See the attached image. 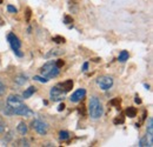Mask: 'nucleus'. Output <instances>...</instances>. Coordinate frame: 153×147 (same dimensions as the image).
I'll return each mask as SVG.
<instances>
[{
    "instance_id": "nucleus-1",
    "label": "nucleus",
    "mask_w": 153,
    "mask_h": 147,
    "mask_svg": "<svg viewBox=\"0 0 153 147\" xmlns=\"http://www.w3.org/2000/svg\"><path fill=\"white\" fill-rule=\"evenodd\" d=\"M7 106L12 110L13 115H21V117H31L33 115V112L30 110L22 101V98H20L19 95H10L6 100Z\"/></svg>"
},
{
    "instance_id": "nucleus-2",
    "label": "nucleus",
    "mask_w": 153,
    "mask_h": 147,
    "mask_svg": "<svg viewBox=\"0 0 153 147\" xmlns=\"http://www.w3.org/2000/svg\"><path fill=\"white\" fill-rule=\"evenodd\" d=\"M88 112L92 119H99L102 113H104V107L100 102V100L97 97H92L90 99V104H88Z\"/></svg>"
},
{
    "instance_id": "nucleus-3",
    "label": "nucleus",
    "mask_w": 153,
    "mask_h": 147,
    "mask_svg": "<svg viewBox=\"0 0 153 147\" xmlns=\"http://www.w3.org/2000/svg\"><path fill=\"white\" fill-rule=\"evenodd\" d=\"M59 71L60 70L57 67L56 61H48V62H46L41 67L40 73H41L42 76H45L47 79H52V78H56L58 74H59Z\"/></svg>"
},
{
    "instance_id": "nucleus-4",
    "label": "nucleus",
    "mask_w": 153,
    "mask_h": 147,
    "mask_svg": "<svg viewBox=\"0 0 153 147\" xmlns=\"http://www.w3.org/2000/svg\"><path fill=\"white\" fill-rule=\"evenodd\" d=\"M31 126H32L33 129H36V132L40 135H45L47 133V131H48V125L45 121L40 120V119H34L32 121Z\"/></svg>"
},
{
    "instance_id": "nucleus-5",
    "label": "nucleus",
    "mask_w": 153,
    "mask_h": 147,
    "mask_svg": "<svg viewBox=\"0 0 153 147\" xmlns=\"http://www.w3.org/2000/svg\"><path fill=\"white\" fill-rule=\"evenodd\" d=\"M97 84L100 86L101 90L107 91L113 86V79L108 75H104V76H100L97 79Z\"/></svg>"
},
{
    "instance_id": "nucleus-6",
    "label": "nucleus",
    "mask_w": 153,
    "mask_h": 147,
    "mask_svg": "<svg viewBox=\"0 0 153 147\" xmlns=\"http://www.w3.org/2000/svg\"><path fill=\"white\" fill-rule=\"evenodd\" d=\"M65 93L61 88H59V86H54L51 88V92H50V97H51V100L52 101H60L64 99L65 97Z\"/></svg>"
},
{
    "instance_id": "nucleus-7",
    "label": "nucleus",
    "mask_w": 153,
    "mask_h": 147,
    "mask_svg": "<svg viewBox=\"0 0 153 147\" xmlns=\"http://www.w3.org/2000/svg\"><path fill=\"white\" fill-rule=\"evenodd\" d=\"M7 40H8V42H10V46H11V48L14 51V50H19L20 46H21V42H20L19 38L17 37L14 33H8V36H7Z\"/></svg>"
},
{
    "instance_id": "nucleus-8",
    "label": "nucleus",
    "mask_w": 153,
    "mask_h": 147,
    "mask_svg": "<svg viewBox=\"0 0 153 147\" xmlns=\"http://www.w3.org/2000/svg\"><path fill=\"white\" fill-rule=\"evenodd\" d=\"M85 94H86V91H85L84 88L76 90V92L70 97V100H71V102H79V101H81V100L84 99Z\"/></svg>"
},
{
    "instance_id": "nucleus-9",
    "label": "nucleus",
    "mask_w": 153,
    "mask_h": 147,
    "mask_svg": "<svg viewBox=\"0 0 153 147\" xmlns=\"http://www.w3.org/2000/svg\"><path fill=\"white\" fill-rule=\"evenodd\" d=\"M58 86L61 87V90H62L64 92H68V91H71L72 87H73V81H72V80H66V81H64L62 84H60V85H58Z\"/></svg>"
},
{
    "instance_id": "nucleus-10",
    "label": "nucleus",
    "mask_w": 153,
    "mask_h": 147,
    "mask_svg": "<svg viewBox=\"0 0 153 147\" xmlns=\"http://www.w3.org/2000/svg\"><path fill=\"white\" fill-rule=\"evenodd\" d=\"M146 132H147V137L150 139V141L153 143V119L152 118H149V125L146 127Z\"/></svg>"
},
{
    "instance_id": "nucleus-11",
    "label": "nucleus",
    "mask_w": 153,
    "mask_h": 147,
    "mask_svg": "<svg viewBox=\"0 0 153 147\" xmlns=\"http://www.w3.org/2000/svg\"><path fill=\"white\" fill-rule=\"evenodd\" d=\"M36 92V87L34 86H30L27 90H25L24 93H22V98L24 99H28V98H31L33 94Z\"/></svg>"
},
{
    "instance_id": "nucleus-12",
    "label": "nucleus",
    "mask_w": 153,
    "mask_h": 147,
    "mask_svg": "<svg viewBox=\"0 0 153 147\" xmlns=\"http://www.w3.org/2000/svg\"><path fill=\"white\" fill-rule=\"evenodd\" d=\"M139 146L140 147H144V146L152 147L153 143L152 141H150V139H149V137H147V135H145V137H143V138L140 139V141H139Z\"/></svg>"
},
{
    "instance_id": "nucleus-13",
    "label": "nucleus",
    "mask_w": 153,
    "mask_h": 147,
    "mask_svg": "<svg viewBox=\"0 0 153 147\" xmlns=\"http://www.w3.org/2000/svg\"><path fill=\"white\" fill-rule=\"evenodd\" d=\"M17 131L19 132L21 135H25V134L27 133V131H28L27 125H26L24 121H21V122H19V125H18V127H17Z\"/></svg>"
},
{
    "instance_id": "nucleus-14",
    "label": "nucleus",
    "mask_w": 153,
    "mask_h": 147,
    "mask_svg": "<svg viewBox=\"0 0 153 147\" xmlns=\"http://www.w3.org/2000/svg\"><path fill=\"white\" fill-rule=\"evenodd\" d=\"M128 52L127 51H121L120 53H119V56H118V60L120 61V62H125L126 60H128Z\"/></svg>"
},
{
    "instance_id": "nucleus-15",
    "label": "nucleus",
    "mask_w": 153,
    "mask_h": 147,
    "mask_svg": "<svg viewBox=\"0 0 153 147\" xmlns=\"http://www.w3.org/2000/svg\"><path fill=\"white\" fill-rule=\"evenodd\" d=\"M62 52H64V51H61V50H59V48L51 50V51H50L47 54H45V58H50V56H57V55L62 54Z\"/></svg>"
},
{
    "instance_id": "nucleus-16",
    "label": "nucleus",
    "mask_w": 153,
    "mask_h": 147,
    "mask_svg": "<svg viewBox=\"0 0 153 147\" xmlns=\"http://www.w3.org/2000/svg\"><path fill=\"white\" fill-rule=\"evenodd\" d=\"M14 81H16L18 85H24V84L27 81V76H26V75H24V74L18 75V76L14 79Z\"/></svg>"
},
{
    "instance_id": "nucleus-17",
    "label": "nucleus",
    "mask_w": 153,
    "mask_h": 147,
    "mask_svg": "<svg viewBox=\"0 0 153 147\" xmlns=\"http://www.w3.org/2000/svg\"><path fill=\"white\" fill-rule=\"evenodd\" d=\"M126 115L128 117V118H134L135 115H137V108L135 107H128L127 110H126Z\"/></svg>"
},
{
    "instance_id": "nucleus-18",
    "label": "nucleus",
    "mask_w": 153,
    "mask_h": 147,
    "mask_svg": "<svg viewBox=\"0 0 153 147\" xmlns=\"http://www.w3.org/2000/svg\"><path fill=\"white\" fill-rule=\"evenodd\" d=\"M68 138H70V133H68L67 131H61V132L59 133V139H60V140L65 141V140H67Z\"/></svg>"
},
{
    "instance_id": "nucleus-19",
    "label": "nucleus",
    "mask_w": 153,
    "mask_h": 147,
    "mask_svg": "<svg viewBox=\"0 0 153 147\" xmlns=\"http://www.w3.org/2000/svg\"><path fill=\"white\" fill-rule=\"evenodd\" d=\"M5 92H6V86H5V84L0 80V97H1V95H4Z\"/></svg>"
},
{
    "instance_id": "nucleus-20",
    "label": "nucleus",
    "mask_w": 153,
    "mask_h": 147,
    "mask_svg": "<svg viewBox=\"0 0 153 147\" xmlns=\"http://www.w3.org/2000/svg\"><path fill=\"white\" fill-rule=\"evenodd\" d=\"M34 80H38L40 82H47V81H48L47 78H45V76H39V75H36V76H34Z\"/></svg>"
},
{
    "instance_id": "nucleus-21",
    "label": "nucleus",
    "mask_w": 153,
    "mask_h": 147,
    "mask_svg": "<svg viewBox=\"0 0 153 147\" xmlns=\"http://www.w3.org/2000/svg\"><path fill=\"white\" fill-rule=\"evenodd\" d=\"M7 11L11 12V13H17L18 12V10L14 6H12V5H7Z\"/></svg>"
},
{
    "instance_id": "nucleus-22",
    "label": "nucleus",
    "mask_w": 153,
    "mask_h": 147,
    "mask_svg": "<svg viewBox=\"0 0 153 147\" xmlns=\"http://www.w3.org/2000/svg\"><path fill=\"white\" fill-rule=\"evenodd\" d=\"M56 65H57L58 68H60L61 66H64V61L61 59H58V60H56Z\"/></svg>"
},
{
    "instance_id": "nucleus-23",
    "label": "nucleus",
    "mask_w": 153,
    "mask_h": 147,
    "mask_svg": "<svg viewBox=\"0 0 153 147\" xmlns=\"http://www.w3.org/2000/svg\"><path fill=\"white\" fill-rule=\"evenodd\" d=\"M53 41H56V42H65V39L61 37H54L53 38Z\"/></svg>"
},
{
    "instance_id": "nucleus-24",
    "label": "nucleus",
    "mask_w": 153,
    "mask_h": 147,
    "mask_svg": "<svg viewBox=\"0 0 153 147\" xmlns=\"http://www.w3.org/2000/svg\"><path fill=\"white\" fill-rule=\"evenodd\" d=\"M72 21H73V20H72V18H71V17L65 16V24H67V25H68V24H71Z\"/></svg>"
},
{
    "instance_id": "nucleus-25",
    "label": "nucleus",
    "mask_w": 153,
    "mask_h": 147,
    "mask_svg": "<svg viewBox=\"0 0 153 147\" xmlns=\"http://www.w3.org/2000/svg\"><path fill=\"white\" fill-rule=\"evenodd\" d=\"M64 108H65V104H60V105L58 106V111H59V112L64 111Z\"/></svg>"
},
{
    "instance_id": "nucleus-26",
    "label": "nucleus",
    "mask_w": 153,
    "mask_h": 147,
    "mask_svg": "<svg viewBox=\"0 0 153 147\" xmlns=\"http://www.w3.org/2000/svg\"><path fill=\"white\" fill-rule=\"evenodd\" d=\"M13 52H14V54L16 55H18V56H22V53H21V52H20L19 50H14V51H13Z\"/></svg>"
},
{
    "instance_id": "nucleus-27",
    "label": "nucleus",
    "mask_w": 153,
    "mask_h": 147,
    "mask_svg": "<svg viewBox=\"0 0 153 147\" xmlns=\"http://www.w3.org/2000/svg\"><path fill=\"white\" fill-rule=\"evenodd\" d=\"M87 68H88V62H85L82 65V71H87Z\"/></svg>"
},
{
    "instance_id": "nucleus-28",
    "label": "nucleus",
    "mask_w": 153,
    "mask_h": 147,
    "mask_svg": "<svg viewBox=\"0 0 153 147\" xmlns=\"http://www.w3.org/2000/svg\"><path fill=\"white\" fill-rule=\"evenodd\" d=\"M134 101H135V102H137V104H141V99H140V98H139V97H138V95H137V97H135V99H134Z\"/></svg>"
}]
</instances>
